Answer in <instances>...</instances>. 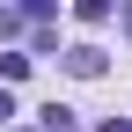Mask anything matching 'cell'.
Returning <instances> with one entry per match:
<instances>
[{"instance_id": "1", "label": "cell", "mask_w": 132, "mask_h": 132, "mask_svg": "<svg viewBox=\"0 0 132 132\" xmlns=\"http://www.w3.org/2000/svg\"><path fill=\"white\" fill-rule=\"evenodd\" d=\"M66 73L95 81V73H103V52H95V44H73V52H66Z\"/></svg>"}]
</instances>
